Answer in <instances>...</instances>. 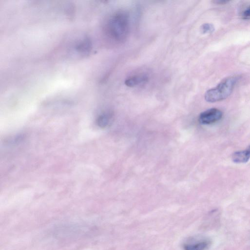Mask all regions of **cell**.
I'll use <instances>...</instances> for the list:
<instances>
[{"label": "cell", "instance_id": "obj_8", "mask_svg": "<svg viewBox=\"0 0 250 250\" xmlns=\"http://www.w3.org/2000/svg\"><path fill=\"white\" fill-rule=\"evenodd\" d=\"M214 31L213 26L211 24H204L201 27V31L203 34H212Z\"/></svg>", "mask_w": 250, "mask_h": 250}, {"label": "cell", "instance_id": "obj_1", "mask_svg": "<svg viewBox=\"0 0 250 250\" xmlns=\"http://www.w3.org/2000/svg\"><path fill=\"white\" fill-rule=\"evenodd\" d=\"M238 79L235 76L225 78L216 87L206 92L205 99L208 102L214 103L227 98L232 93Z\"/></svg>", "mask_w": 250, "mask_h": 250}, {"label": "cell", "instance_id": "obj_4", "mask_svg": "<svg viewBox=\"0 0 250 250\" xmlns=\"http://www.w3.org/2000/svg\"><path fill=\"white\" fill-rule=\"evenodd\" d=\"M210 245V242L207 239L195 240L184 244V250H206Z\"/></svg>", "mask_w": 250, "mask_h": 250}, {"label": "cell", "instance_id": "obj_6", "mask_svg": "<svg viewBox=\"0 0 250 250\" xmlns=\"http://www.w3.org/2000/svg\"><path fill=\"white\" fill-rule=\"evenodd\" d=\"M113 115L111 113L106 112L100 115L97 119V125L102 128L108 126L111 123Z\"/></svg>", "mask_w": 250, "mask_h": 250}, {"label": "cell", "instance_id": "obj_10", "mask_svg": "<svg viewBox=\"0 0 250 250\" xmlns=\"http://www.w3.org/2000/svg\"><path fill=\"white\" fill-rule=\"evenodd\" d=\"M215 3H217V4H224L226 3H227V1H217L214 2Z\"/></svg>", "mask_w": 250, "mask_h": 250}, {"label": "cell", "instance_id": "obj_9", "mask_svg": "<svg viewBox=\"0 0 250 250\" xmlns=\"http://www.w3.org/2000/svg\"><path fill=\"white\" fill-rule=\"evenodd\" d=\"M242 17L244 19L250 18V7L247 9L243 13Z\"/></svg>", "mask_w": 250, "mask_h": 250}, {"label": "cell", "instance_id": "obj_3", "mask_svg": "<svg viewBox=\"0 0 250 250\" xmlns=\"http://www.w3.org/2000/svg\"><path fill=\"white\" fill-rule=\"evenodd\" d=\"M222 116V111L212 108L202 113L199 115V121L203 125H210L219 121Z\"/></svg>", "mask_w": 250, "mask_h": 250}, {"label": "cell", "instance_id": "obj_5", "mask_svg": "<svg viewBox=\"0 0 250 250\" xmlns=\"http://www.w3.org/2000/svg\"><path fill=\"white\" fill-rule=\"evenodd\" d=\"M232 160L235 163H245L250 159V145L245 150L234 153L231 156Z\"/></svg>", "mask_w": 250, "mask_h": 250}, {"label": "cell", "instance_id": "obj_7", "mask_svg": "<svg viewBox=\"0 0 250 250\" xmlns=\"http://www.w3.org/2000/svg\"><path fill=\"white\" fill-rule=\"evenodd\" d=\"M147 79V77L143 76L134 77L126 80L125 84L128 87H133L144 83Z\"/></svg>", "mask_w": 250, "mask_h": 250}, {"label": "cell", "instance_id": "obj_2", "mask_svg": "<svg viewBox=\"0 0 250 250\" xmlns=\"http://www.w3.org/2000/svg\"><path fill=\"white\" fill-rule=\"evenodd\" d=\"M128 29V19L124 14L115 15L108 24V32L110 35L118 41H123L126 38Z\"/></svg>", "mask_w": 250, "mask_h": 250}]
</instances>
